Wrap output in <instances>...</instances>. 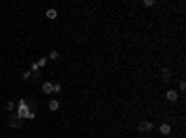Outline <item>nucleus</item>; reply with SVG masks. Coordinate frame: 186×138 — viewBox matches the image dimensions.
<instances>
[{
    "label": "nucleus",
    "instance_id": "nucleus-1",
    "mask_svg": "<svg viewBox=\"0 0 186 138\" xmlns=\"http://www.w3.org/2000/svg\"><path fill=\"white\" fill-rule=\"evenodd\" d=\"M28 114H30L28 105H26L24 99H21V101H19V112H17V118H19V120H24V118H28Z\"/></svg>",
    "mask_w": 186,
    "mask_h": 138
},
{
    "label": "nucleus",
    "instance_id": "nucleus-2",
    "mask_svg": "<svg viewBox=\"0 0 186 138\" xmlns=\"http://www.w3.org/2000/svg\"><path fill=\"white\" fill-rule=\"evenodd\" d=\"M151 129H153V123H151V121H140V123H138V131H140V133H149V131H151Z\"/></svg>",
    "mask_w": 186,
    "mask_h": 138
},
{
    "label": "nucleus",
    "instance_id": "nucleus-3",
    "mask_svg": "<svg viewBox=\"0 0 186 138\" xmlns=\"http://www.w3.org/2000/svg\"><path fill=\"white\" fill-rule=\"evenodd\" d=\"M166 97H168V101H177V99H179V93H177L175 90H168Z\"/></svg>",
    "mask_w": 186,
    "mask_h": 138
},
{
    "label": "nucleus",
    "instance_id": "nucleus-4",
    "mask_svg": "<svg viewBox=\"0 0 186 138\" xmlns=\"http://www.w3.org/2000/svg\"><path fill=\"white\" fill-rule=\"evenodd\" d=\"M43 92L45 93H52L54 92V84L52 82H45V84H43Z\"/></svg>",
    "mask_w": 186,
    "mask_h": 138
},
{
    "label": "nucleus",
    "instance_id": "nucleus-5",
    "mask_svg": "<svg viewBox=\"0 0 186 138\" xmlns=\"http://www.w3.org/2000/svg\"><path fill=\"white\" fill-rule=\"evenodd\" d=\"M160 133L164 136H168L169 133H171V125H168V123H164V125H160Z\"/></svg>",
    "mask_w": 186,
    "mask_h": 138
},
{
    "label": "nucleus",
    "instance_id": "nucleus-6",
    "mask_svg": "<svg viewBox=\"0 0 186 138\" xmlns=\"http://www.w3.org/2000/svg\"><path fill=\"white\" fill-rule=\"evenodd\" d=\"M9 125H11L13 129H19V127L22 125V121L19 120V118H13V120H9Z\"/></svg>",
    "mask_w": 186,
    "mask_h": 138
},
{
    "label": "nucleus",
    "instance_id": "nucleus-7",
    "mask_svg": "<svg viewBox=\"0 0 186 138\" xmlns=\"http://www.w3.org/2000/svg\"><path fill=\"white\" fill-rule=\"evenodd\" d=\"M160 73H162V77H164L166 80H168V78L171 77V71H169L168 67H162V69H160Z\"/></svg>",
    "mask_w": 186,
    "mask_h": 138
},
{
    "label": "nucleus",
    "instance_id": "nucleus-8",
    "mask_svg": "<svg viewBox=\"0 0 186 138\" xmlns=\"http://www.w3.org/2000/svg\"><path fill=\"white\" fill-rule=\"evenodd\" d=\"M49 108H50V110H58V108H60V103H58L56 99H52V101L49 103Z\"/></svg>",
    "mask_w": 186,
    "mask_h": 138
},
{
    "label": "nucleus",
    "instance_id": "nucleus-9",
    "mask_svg": "<svg viewBox=\"0 0 186 138\" xmlns=\"http://www.w3.org/2000/svg\"><path fill=\"white\" fill-rule=\"evenodd\" d=\"M47 17H49V19H56L58 17V11L56 10H47Z\"/></svg>",
    "mask_w": 186,
    "mask_h": 138
},
{
    "label": "nucleus",
    "instance_id": "nucleus-10",
    "mask_svg": "<svg viewBox=\"0 0 186 138\" xmlns=\"http://www.w3.org/2000/svg\"><path fill=\"white\" fill-rule=\"evenodd\" d=\"M35 64H37V67H45L47 65V58H41V60H37Z\"/></svg>",
    "mask_w": 186,
    "mask_h": 138
},
{
    "label": "nucleus",
    "instance_id": "nucleus-11",
    "mask_svg": "<svg viewBox=\"0 0 186 138\" xmlns=\"http://www.w3.org/2000/svg\"><path fill=\"white\" fill-rule=\"evenodd\" d=\"M58 58H60V54H58L56 50H52V52H50V60H58Z\"/></svg>",
    "mask_w": 186,
    "mask_h": 138
},
{
    "label": "nucleus",
    "instance_id": "nucleus-12",
    "mask_svg": "<svg viewBox=\"0 0 186 138\" xmlns=\"http://www.w3.org/2000/svg\"><path fill=\"white\" fill-rule=\"evenodd\" d=\"M54 92H56V93L62 92V84H60V82H56V84H54Z\"/></svg>",
    "mask_w": 186,
    "mask_h": 138
},
{
    "label": "nucleus",
    "instance_id": "nucleus-13",
    "mask_svg": "<svg viewBox=\"0 0 186 138\" xmlns=\"http://www.w3.org/2000/svg\"><path fill=\"white\" fill-rule=\"evenodd\" d=\"M143 6H155V0H145Z\"/></svg>",
    "mask_w": 186,
    "mask_h": 138
},
{
    "label": "nucleus",
    "instance_id": "nucleus-14",
    "mask_svg": "<svg viewBox=\"0 0 186 138\" xmlns=\"http://www.w3.org/2000/svg\"><path fill=\"white\" fill-rule=\"evenodd\" d=\"M6 108H7V110H13V108H15V105L9 101V103H6Z\"/></svg>",
    "mask_w": 186,
    "mask_h": 138
},
{
    "label": "nucleus",
    "instance_id": "nucleus-15",
    "mask_svg": "<svg viewBox=\"0 0 186 138\" xmlns=\"http://www.w3.org/2000/svg\"><path fill=\"white\" fill-rule=\"evenodd\" d=\"M179 88H181V90H186V82H184V80L179 82Z\"/></svg>",
    "mask_w": 186,
    "mask_h": 138
},
{
    "label": "nucleus",
    "instance_id": "nucleus-16",
    "mask_svg": "<svg viewBox=\"0 0 186 138\" xmlns=\"http://www.w3.org/2000/svg\"><path fill=\"white\" fill-rule=\"evenodd\" d=\"M32 77V73H28V71H26V73L24 75H22V78H24V80H28V78Z\"/></svg>",
    "mask_w": 186,
    "mask_h": 138
},
{
    "label": "nucleus",
    "instance_id": "nucleus-17",
    "mask_svg": "<svg viewBox=\"0 0 186 138\" xmlns=\"http://www.w3.org/2000/svg\"><path fill=\"white\" fill-rule=\"evenodd\" d=\"M34 118H35V112H30V114H28V118H26V120H34Z\"/></svg>",
    "mask_w": 186,
    "mask_h": 138
}]
</instances>
